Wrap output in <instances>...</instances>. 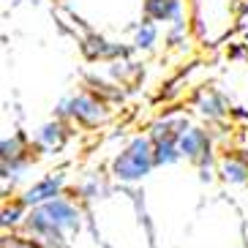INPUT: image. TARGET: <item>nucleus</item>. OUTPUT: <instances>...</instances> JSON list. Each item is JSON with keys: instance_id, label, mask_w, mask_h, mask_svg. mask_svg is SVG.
Wrapping results in <instances>:
<instances>
[{"instance_id": "nucleus-5", "label": "nucleus", "mask_w": 248, "mask_h": 248, "mask_svg": "<svg viewBox=\"0 0 248 248\" xmlns=\"http://www.w3.org/2000/svg\"><path fill=\"white\" fill-rule=\"evenodd\" d=\"M82 49L90 60H104V63H115L120 58H128L131 55V46H123L117 41H109V38L98 36V33H90L85 41H82Z\"/></svg>"}, {"instance_id": "nucleus-4", "label": "nucleus", "mask_w": 248, "mask_h": 248, "mask_svg": "<svg viewBox=\"0 0 248 248\" xmlns=\"http://www.w3.org/2000/svg\"><path fill=\"white\" fill-rule=\"evenodd\" d=\"M142 16L155 25H172L186 19V0H142Z\"/></svg>"}, {"instance_id": "nucleus-12", "label": "nucleus", "mask_w": 248, "mask_h": 248, "mask_svg": "<svg viewBox=\"0 0 248 248\" xmlns=\"http://www.w3.org/2000/svg\"><path fill=\"white\" fill-rule=\"evenodd\" d=\"M155 150V167H169V164H177L183 158L180 153V142L177 139H161V142H153Z\"/></svg>"}, {"instance_id": "nucleus-7", "label": "nucleus", "mask_w": 248, "mask_h": 248, "mask_svg": "<svg viewBox=\"0 0 248 248\" xmlns=\"http://www.w3.org/2000/svg\"><path fill=\"white\" fill-rule=\"evenodd\" d=\"M180 153H183V158L204 164L210 158V134L204 128H199V125H191L188 131L180 137Z\"/></svg>"}, {"instance_id": "nucleus-10", "label": "nucleus", "mask_w": 248, "mask_h": 248, "mask_svg": "<svg viewBox=\"0 0 248 248\" xmlns=\"http://www.w3.org/2000/svg\"><path fill=\"white\" fill-rule=\"evenodd\" d=\"M158 36H161V25H155L142 16L131 28V49L134 52H153L155 44H158Z\"/></svg>"}, {"instance_id": "nucleus-8", "label": "nucleus", "mask_w": 248, "mask_h": 248, "mask_svg": "<svg viewBox=\"0 0 248 248\" xmlns=\"http://www.w3.org/2000/svg\"><path fill=\"white\" fill-rule=\"evenodd\" d=\"M194 109H197L204 120H224V117L229 115V101H226L218 90L204 88V90H199L197 98H194Z\"/></svg>"}, {"instance_id": "nucleus-9", "label": "nucleus", "mask_w": 248, "mask_h": 248, "mask_svg": "<svg viewBox=\"0 0 248 248\" xmlns=\"http://www.w3.org/2000/svg\"><path fill=\"white\" fill-rule=\"evenodd\" d=\"M66 139H68V125L63 123L60 117H55V120H49V123H44L41 128H38V134H36V147H38V150H46V153H52V150H60Z\"/></svg>"}, {"instance_id": "nucleus-14", "label": "nucleus", "mask_w": 248, "mask_h": 248, "mask_svg": "<svg viewBox=\"0 0 248 248\" xmlns=\"http://www.w3.org/2000/svg\"><path fill=\"white\" fill-rule=\"evenodd\" d=\"M164 41H167V46H172V49H186V46H188V22H186V19L172 22L167 28V33H164Z\"/></svg>"}, {"instance_id": "nucleus-3", "label": "nucleus", "mask_w": 248, "mask_h": 248, "mask_svg": "<svg viewBox=\"0 0 248 248\" xmlns=\"http://www.w3.org/2000/svg\"><path fill=\"white\" fill-rule=\"evenodd\" d=\"M58 117L60 120H71L77 125H88L95 128L109 120V107L104 98L93 93H71L58 104Z\"/></svg>"}, {"instance_id": "nucleus-13", "label": "nucleus", "mask_w": 248, "mask_h": 248, "mask_svg": "<svg viewBox=\"0 0 248 248\" xmlns=\"http://www.w3.org/2000/svg\"><path fill=\"white\" fill-rule=\"evenodd\" d=\"M139 74H142V68L128 58H120V60H115V63H109V77L115 82H131Z\"/></svg>"}, {"instance_id": "nucleus-11", "label": "nucleus", "mask_w": 248, "mask_h": 248, "mask_svg": "<svg viewBox=\"0 0 248 248\" xmlns=\"http://www.w3.org/2000/svg\"><path fill=\"white\" fill-rule=\"evenodd\" d=\"M218 172L226 183H248V161L237 155H224L218 161Z\"/></svg>"}, {"instance_id": "nucleus-1", "label": "nucleus", "mask_w": 248, "mask_h": 248, "mask_svg": "<svg viewBox=\"0 0 248 248\" xmlns=\"http://www.w3.org/2000/svg\"><path fill=\"white\" fill-rule=\"evenodd\" d=\"M25 229L30 234H36L41 243H46L49 248L63 243V232H74L79 229V210L77 204L68 199L58 197L46 204H38L25 216Z\"/></svg>"}, {"instance_id": "nucleus-15", "label": "nucleus", "mask_w": 248, "mask_h": 248, "mask_svg": "<svg viewBox=\"0 0 248 248\" xmlns=\"http://www.w3.org/2000/svg\"><path fill=\"white\" fill-rule=\"evenodd\" d=\"M22 213H25V204L22 202H16L14 207H6V210H3V226H8V224L14 226L16 221H19V216H22Z\"/></svg>"}, {"instance_id": "nucleus-2", "label": "nucleus", "mask_w": 248, "mask_h": 248, "mask_svg": "<svg viewBox=\"0 0 248 248\" xmlns=\"http://www.w3.org/2000/svg\"><path fill=\"white\" fill-rule=\"evenodd\" d=\"M153 167H155L153 139L145 134V137H134L115 155V161H112V175L123 183H134V180H142L145 175H150Z\"/></svg>"}, {"instance_id": "nucleus-6", "label": "nucleus", "mask_w": 248, "mask_h": 248, "mask_svg": "<svg viewBox=\"0 0 248 248\" xmlns=\"http://www.w3.org/2000/svg\"><path fill=\"white\" fill-rule=\"evenodd\" d=\"M63 183H66L63 172L49 175V177H44V180H38L36 186H30V188L22 194V199H19V202H22L25 207H33V204H36V207H38V204H46V202H52V199L60 197Z\"/></svg>"}]
</instances>
